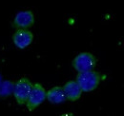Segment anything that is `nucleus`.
Returning <instances> with one entry per match:
<instances>
[{
    "label": "nucleus",
    "mask_w": 124,
    "mask_h": 116,
    "mask_svg": "<svg viewBox=\"0 0 124 116\" xmlns=\"http://www.w3.org/2000/svg\"><path fill=\"white\" fill-rule=\"evenodd\" d=\"M2 82V76H1V74H0V83Z\"/></svg>",
    "instance_id": "10"
},
{
    "label": "nucleus",
    "mask_w": 124,
    "mask_h": 116,
    "mask_svg": "<svg viewBox=\"0 0 124 116\" xmlns=\"http://www.w3.org/2000/svg\"><path fill=\"white\" fill-rule=\"evenodd\" d=\"M47 91L42 87L41 84L35 83L32 85L31 90L29 94V97L26 102V107L29 111L34 110L37 107H39L43 102L46 100Z\"/></svg>",
    "instance_id": "4"
},
{
    "label": "nucleus",
    "mask_w": 124,
    "mask_h": 116,
    "mask_svg": "<svg viewBox=\"0 0 124 116\" xmlns=\"http://www.w3.org/2000/svg\"><path fill=\"white\" fill-rule=\"evenodd\" d=\"M96 64H97L96 57L93 53L88 51L78 53L72 62L73 68L78 72V73L93 71L94 70Z\"/></svg>",
    "instance_id": "2"
},
{
    "label": "nucleus",
    "mask_w": 124,
    "mask_h": 116,
    "mask_svg": "<svg viewBox=\"0 0 124 116\" xmlns=\"http://www.w3.org/2000/svg\"><path fill=\"white\" fill-rule=\"evenodd\" d=\"M33 41V34L29 29H16L13 35V42L17 49L24 50Z\"/></svg>",
    "instance_id": "6"
},
{
    "label": "nucleus",
    "mask_w": 124,
    "mask_h": 116,
    "mask_svg": "<svg viewBox=\"0 0 124 116\" xmlns=\"http://www.w3.org/2000/svg\"><path fill=\"white\" fill-rule=\"evenodd\" d=\"M106 78L105 74L93 71H88L84 72H79L77 75L76 81L78 82L83 92H91L99 86L102 80Z\"/></svg>",
    "instance_id": "1"
},
{
    "label": "nucleus",
    "mask_w": 124,
    "mask_h": 116,
    "mask_svg": "<svg viewBox=\"0 0 124 116\" xmlns=\"http://www.w3.org/2000/svg\"><path fill=\"white\" fill-rule=\"evenodd\" d=\"M34 24V14L31 11H22L16 15L13 27L16 29H28Z\"/></svg>",
    "instance_id": "5"
},
{
    "label": "nucleus",
    "mask_w": 124,
    "mask_h": 116,
    "mask_svg": "<svg viewBox=\"0 0 124 116\" xmlns=\"http://www.w3.org/2000/svg\"><path fill=\"white\" fill-rule=\"evenodd\" d=\"M63 90L66 96V99L71 102H76L78 99H80L83 91L80 88L79 85L76 80H70L68 81L64 86H63Z\"/></svg>",
    "instance_id": "7"
},
{
    "label": "nucleus",
    "mask_w": 124,
    "mask_h": 116,
    "mask_svg": "<svg viewBox=\"0 0 124 116\" xmlns=\"http://www.w3.org/2000/svg\"><path fill=\"white\" fill-rule=\"evenodd\" d=\"M15 82L13 81H2L0 83V98H6L13 94Z\"/></svg>",
    "instance_id": "9"
},
{
    "label": "nucleus",
    "mask_w": 124,
    "mask_h": 116,
    "mask_svg": "<svg viewBox=\"0 0 124 116\" xmlns=\"http://www.w3.org/2000/svg\"><path fill=\"white\" fill-rule=\"evenodd\" d=\"M32 85L33 84L31 82V80L27 77H22L18 79L16 82H15L13 94L18 105L23 106L26 104L29 94L31 90Z\"/></svg>",
    "instance_id": "3"
},
{
    "label": "nucleus",
    "mask_w": 124,
    "mask_h": 116,
    "mask_svg": "<svg viewBox=\"0 0 124 116\" xmlns=\"http://www.w3.org/2000/svg\"><path fill=\"white\" fill-rule=\"evenodd\" d=\"M46 99L52 104H61L65 100H67L63 87L59 86H55L50 88L47 91Z\"/></svg>",
    "instance_id": "8"
}]
</instances>
